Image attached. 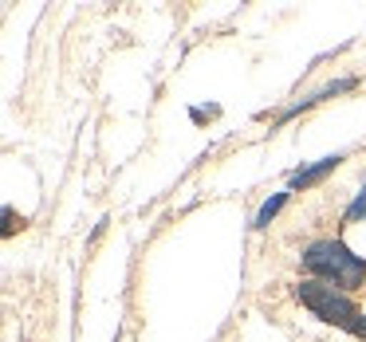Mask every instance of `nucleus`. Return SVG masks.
<instances>
[{
  "instance_id": "nucleus-5",
  "label": "nucleus",
  "mask_w": 366,
  "mask_h": 342,
  "mask_svg": "<svg viewBox=\"0 0 366 342\" xmlns=\"http://www.w3.org/2000/svg\"><path fill=\"white\" fill-rule=\"evenodd\" d=\"M366 216V185H362V193H358L355 201H350V208H347V221H362Z\"/></svg>"
},
{
  "instance_id": "nucleus-2",
  "label": "nucleus",
  "mask_w": 366,
  "mask_h": 342,
  "mask_svg": "<svg viewBox=\"0 0 366 342\" xmlns=\"http://www.w3.org/2000/svg\"><path fill=\"white\" fill-rule=\"evenodd\" d=\"M300 303L307 311H315V318H323V323L339 326V331L347 334H362V311L350 303V295H342L339 287L323 283V279H303L300 283Z\"/></svg>"
},
{
  "instance_id": "nucleus-6",
  "label": "nucleus",
  "mask_w": 366,
  "mask_h": 342,
  "mask_svg": "<svg viewBox=\"0 0 366 342\" xmlns=\"http://www.w3.org/2000/svg\"><path fill=\"white\" fill-rule=\"evenodd\" d=\"M12 232H16V213L4 208V236H12Z\"/></svg>"
},
{
  "instance_id": "nucleus-4",
  "label": "nucleus",
  "mask_w": 366,
  "mask_h": 342,
  "mask_svg": "<svg viewBox=\"0 0 366 342\" xmlns=\"http://www.w3.org/2000/svg\"><path fill=\"white\" fill-rule=\"evenodd\" d=\"M284 205H287V193H276V197H268V201H264V208L256 213V221H252V224H256V228H264V224H272V216H276Z\"/></svg>"
},
{
  "instance_id": "nucleus-7",
  "label": "nucleus",
  "mask_w": 366,
  "mask_h": 342,
  "mask_svg": "<svg viewBox=\"0 0 366 342\" xmlns=\"http://www.w3.org/2000/svg\"><path fill=\"white\" fill-rule=\"evenodd\" d=\"M358 338H366V318H362V334H358Z\"/></svg>"
},
{
  "instance_id": "nucleus-1",
  "label": "nucleus",
  "mask_w": 366,
  "mask_h": 342,
  "mask_svg": "<svg viewBox=\"0 0 366 342\" xmlns=\"http://www.w3.org/2000/svg\"><path fill=\"white\" fill-rule=\"evenodd\" d=\"M303 268H307L311 276H319L323 283L339 287V291H355L366 279L362 256H355L342 240H331V236L303 248Z\"/></svg>"
},
{
  "instance_id": "nucleus-3",
  "label": "nucleus",
  "mask_w": 366,
  "mask_h": 342,
  "mask_svg": "<svg viewBox=\"0 0 366 342\" xmlns=\"http://www.w3.org/2000/svg\"><path fill=\"white\" fill-rule=\"evenodd\" d=\"M339 161H342L339 154H335V158H323V161H315L311 169H300V173L292 177V185H295V189H307V185H315L319 177H327L331 169H339Z\"/></svg>"
}]
</instances>
